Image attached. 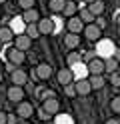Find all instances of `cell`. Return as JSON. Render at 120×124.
I'll list each match as a JSON object with an SVG mask.
<instances>
[{"mask_svg": "<svg viewBox=\"0 0 120 124\" xmlns=\"http://www.w3.org/2000/svg\"><path fill=\"white\" fill-rule=\"evenodd\" d=\"M42 112L48 114V116L60 114V102L56 100V96H54V98H48V100H44V102H42Z\"/></svg>", "mask_w": 120, "mask_h": 124, "instance_id": "cell-1", "label": "cell"}, {"mask_svg": "<svg viewBox=\"0 0 120 124\" xmlns=\"http://www.w3.org/2000/svg\"><path fill=\"white\" fill-rule=\"evenodd\" d=\"M6 98L10 100V102H16V104H20V102H24V88L22 86H12L6 90Z\"/></svg>", "mask_w": 120, "mask_h": 124, "instance_id": "cell-2", "label": "cell"}, {"mask_svg": "<svg viewBox=\"0 0 120 124\" xmlns=\"http://www.w3.org/2000/svg\"><path fill=\"white\" fill-rule=\"evenodd\" d=\"M6 58H8V64H14V66H20L24 60H26V56H24V52L22 50H18V48H10L6 52Z\"/></svg>", "mask_w": 120, "mask_h": 124, "instance_id": "cell-3", "label": "cell"}, {"mask_svg": "<svg viewBox=\"0 0 120 124\" xmlns=\"http://www.w3.org/2000/svg\"><path fill=\"white\" fill-rule=\"evenodd\" d=\"M84 22L78 18V14L76 16H72V18H68V22H66V28H68V32L70 34H78L80 36V32H84Z\"/></svg>", "mask_w": 120, "mask_h": 124, "instance_id": "cell-4", "label": "cell"}, {"mask_svg": "<svg viewBox=\"0 0 120 124\" xmlns=\"http://www.w3.org/2000/svg\"><path fill=\"white\" fill-rule=\"evenodd\" d=\"M36 26H38V32L40 34H52L56 30V24H54L52 18H40L36 22Z\"/></svg>", "mask_w": 120, "mask_h": 124, "instance_id": "cell-5", "label": "cell"}, {"mask_svg": "<svg viewBox=\"0 0 120 124\" xmlns=\"http://www.w3.org/2000/svg\"><path fill=\"white\" fill-rule=\"evenodd\" d=\"M84 36H86V40H90V42H98L100 36H102V30L96 24H86L84 26Z\"/></svg>", "mask_w": 120, "mask_h": 124, "instance_id": "cell-6", "label": "cell"}, {"mask_svg": "<svg viewBox=\"0 0 120 124\" xmlns=\"http://www.w3.org/2000/svg\"><path fill=\"white\" fill-rule=\"evenodd\" d=\"M10 76H12V84H14V86H24V84L28 82V72L22 70V68H16V70H12Z\"/></svg>", "mask_w": 120, "mask_h": 124, "instance_id": "cell-7", "label": "cell"}, {"mask_svg": "<svg viewBox=\"0 0 120 124\" xmlns=\"http://www.w3.org/2000/svg\"><path fill=\"white\" fill-rule=\"evenodd\" d=\"M88 74H92V76H100L104 72V60L102 58H92L90 62H88Z\"/></svg>", "mask_w": 120, "mask_h": 124, "instance_id": "cell-8", "label": "cell"}, {"mask_svg": "<svg viewBox=\"0 0 120 124\" xmlns=\"http://www.w3.org/2000/svg\"><path fill=\"white\" fill-rule=\"evenodd\" d=\"M52 66L50 64H46V62H40V64H36V76L40 80H50V76H52Z\"/></svg>", "mask_w": 120, "mask_h": 124, "instance_id": "cell-9", "label": "cell"}, {"mask_svg": "<svg viewBox=\"0 0 120 124\" xmlns=\"http://www.w3.org/2000/svg\"><path fill=\"white\" fill-rule=\"evenodd\" d=\"M30 46H32V40H30L26 34H18V36L14 38V48H18L22 52H28Z\"/></svg>", "mask_w": 120, "mask_h": 124, "instance_id": "cell-10", "label": "cell"}, {"mask_svg": "<svg viewBox=\"0 0 120 124\" xmlns=\"http://www.w3.org/2000/svg\"><path fill=\"white\" fill-rule=\"evenodd\" d=\"M76 96H88L92 92V86H90V80L84 78V80H76Z\"/></svg>", "mask_w": 120, "mask_h": 124, "instance_id": "cell-11", "label": "cell"}, {"mask_svg": "<svg viewBox=\"0 0 120 124\" xmlns=\"http://www.w3.org/2000/svg\"><path fill=\"white\" fill-rule=\"evenodd\" d=\"M32 114H34V108H32V104H28V102H20L18 108H16V116H20V118H24V120H28Z\"/></svg>", "mask_w": 120, "mask_h": 124, "instance_id": "cell-12", "label": "cell"}, {"mask_svg": "<svg viewBox=\"0 0 120 124\" xmlns=\"http://www.w3.org/2000/svg\"><path fill=\"white\" fill-rule=\"evenodd\" d=\"M112 52H114V44L110 40H98V54L100 56H112Z\"/></svg>", "mask_w": 120, "mask_h": 124, "instance_id": "cell-13", "label": "cell"}, {"mask_svg": "<svg viewBox=\"0 0 120 124\" xmlns=\"http://www.w3.org/2000/svg\"><path fill=\"white\" fill-rule=\"evenodd\" d=\"M72 80H74V74H72L70 68H62V70L58 72V84L68 86V84H72Z\"/></svg>", "mask_w": 120, "mask_h": 124, "instance_id": "cell-14", "label": "cell"}, {"mask_svg": "<svg viewBox=\"0 0 120 124\" xmlns=\"http://www.w3.org/2000/svg\"><path fill=\"white\" fill-rule=\"evenodd\" d=\"M22 20H24V24H36V22L40 20V14L36 8H30V10H24L22 14Z\"/></svg>", "mask_w": 120, "mask_h": 124, "instance_id": "cell-15", "label": "cell"}, {"mask_svg": "<svg viewBox=\"0 0 120 124\" xmlns=\"http://www.w3.org/2000/svg\"><path fill=\"white\" fill-rule=\"evenodd\" d=\"M104 8H106V4H104V0H96V2L88 4V10L92 12V16H94V18L102 16V14H104Z\"/></svg>", "mask_w": 120, "mask_h": 124, "instance_id": "cell-16", "label": "cell"}, {"mask_svg": "<svg viewBox=\"0 0 120 124\" xmlns=\"http://www.w3.org/2000/svg\"><path fill=\"white\" fill-rule=\"evenodd\" d=\"M118 66H120V62H118L116 58H112V56L104 60V72H108V74L118 72Z\"/></svg>", "mask_w": 120, "mask_h": 124, "instance_id": "cell-17", "label": "cell"}, {"mask_svg": "<svg viewBox=\"0 0 120 124\" xmlns=\"http://www.w3.org/2000/svg\"><path fill=\"white\" fill-rule=\"evenodd\" d=\"M64 44H66V48L76 50V48H78V44H80V36H78V34H70V32H68V36L64 38Z\"/></svg>", "mask_w": 120, "mask_h": 124, "instance_id": "cell-18", "label": "cell"}, {"mask_svg": "<svg viewBox=\"0 0 120 124\" xmlns=\"http://www.w3.org/2000/svg\"><path fill=\"white\" fill-rule=\"evenodd\" d=\"M64 6H66V0H50V2H48V8L54 14H62Z\"/></svg>", "mask_w": 120, "mask_h": 124, "instance_id": "cell-19", "label": "cell"}, {"mask_svg": "<svg viewBox=\"0 0 120 124\" xmlns=\"http://www.w3.org/2000/svg\"><path fill=\"white\" fill-rule=\"evenodd\" d=\"M78 18L82 20L84 24H94V20H96V18L92 16V12L88 10V8H80V10H78Z\"/></svg>", "mask_w": 120, "mask_h": 124, "instance_id": "cell-20", "label": "cell"}, {"mask_svg": "<svg viewBox=\"0 0 120 124\" xmlns=\"http://www.w3.org/2000/svg\"><path fill=\"white\" fill-rule=\"evenodd\" d=\"M14 40V32L8 26H2L0 28V42H12Z\"/></svg>", "mask_w": 120, "mask_h": 124, "instance_id": "cell-21", "label": "cell"}, {"mask_svg": "<svg viewBox=\"0 0 120 124\" xmlns=\"http://www.w3.org/2000/svg\"><path fill=\"white\" fill-rule=\"evenodd\" d=\"M90 86H92V90H100L104 84H106V80H104V76L100 74V76H90Z\"/></svg>", "mask_w": 120, "mask_h": 124, "instance_id": "cell-22", "label": "cell"}, {"mask_svg": "<svg viewBox=\"0 0 120 124\" xmlns=\"http://www.w3.org/2000/svg\"><path fill=\"white\" fill-rule=\"evenodd\" d=\"M24 28H26V24H24L22 16L12 20V26H10V30H12V32H16V34H22V32H24Z\"/></svg>", "mask_w": 120, "mask_h": 124, "instance_id": "cell-23", "label": "cell"}, {"mask_svg": "<svg viewBox=\"0 0 120 124\" xmlns=\"http://www.w3.org/2000/svg\"><path fill=\"white\" fill-rule=\"evenodd\" d=\"M70 70H72V74H74L78 80H84V78H86V74H88V68H84L82 64H76L74 68H70Z\"/></svg>", "mask_w": 120, "mask_h": 124, "instance_id": "cell-24", "label": "cell"}, {"mask_svg": "<svg viewBox=\"0 0 120 124\" xmlns=\"http://www.w3.org/2000/svg\"><path fill=\"white\" fill-rule=\"evenodd\" d=\"M76 12H78V6L74 2H66V6H64V10H62V14H64V16H68V18L76 16Z\"/></svg>", "mask_w": 120, "mask_h": 124, "instance_id": "cell-25", "label": "cell"}, {"mask_svg": "<svg viewBox=\"0 0 120 124\" xmlns=\"http://www.w3.org/2000/svg\"><path fill=\"white\" fill-rule=\"evenodd\" d=\"M66 64H68V68H74L76 64H80V54L78 52H70L68 58H66Z\"/></svg>", "mask_w": 120, "mask_h": 124, "instance_id": "cell-26", "label": "cell"}, {"mask_svg": "<svg viewBox=\"0 0 120 124\" xmlns=\"http://www.w3.org/2000/svg\"><path fill=\"white\" fill-rule=\"evenodd\" d=\"M26 36L30 38V40L38 38V36H40V32H38V26H36V24H26Z\"/></svg>", "mask_w": 120, "mask_h": 124, "instance_id": "cell-27", "label": "cell"}, {"mask_svg": "<svg viewBox=\"0 0 120 124\" xmlns=\"http://www.w3.org/2000/svg\"><path fill=\"white\" fill-rule=\"evenodd\" d=\"M110 110L114 114H120V96H114L110 100Z\"/></svg>", "mask_w": 120, "mask_h": 124, "instance_id": "cell-28", "label": "cell"}, {"mask_svg": "<svg viewBox=\"0 0 120 124\" xmlns=\"http://www.w3.org/2000/svg\"><path fill=\"white\" fill-rule=\"evenodd\" d=\"M34 4H36V0H18V6L22 10H30V8H34Z\"/></svg>", "mask_w": 120, "mask_h": 124, "instance_id": "cell-29", "label": "cell"}, {"mask_svg": "<svg viewBox=\"0 0 120 124\" xmlns=\"http://www.w3.org/2000/svg\"><path fill=\"white\" fill-rule=\"evenodd\" d=\"M56 124H72V118L68 114H56Z\"/></svg>", "mask_w": 120, "mask_h": 124, "instance_id": "cell-30", "label": "cell"}, {"mask_svg": "<svg viewBox=\"0 0 120 124\" xmlns=\"http://www.w3.org/2000/svg\"><path fill=\"white\" fill-rule=\"evenodd\" d=\"M64 94H66L68 98H74V96H76V86H74V84H68V86H64Z\"/></svg>", "mask_w": 120, "mask_h": 124, "instance_id": "cell-31", "label": "cell"}, {"mask_svg": "<svg viewBox=\"0 0 120 124\" xmlns=\"http://www.w3.org/2000/svg\"><path fill=\"white\" fill-rule=\"evenodd\" d=\"M38 98L44 102V100H48V98H54V92L52 90H40L38 92Z\"/></svg>", "mask_w": 120, "mask_h": 124, "instance_id": "cell-32", "label": "cell"}, {"mask_svg": "<svg viewBox=\"0 0 120 124\" xmlns=\"http://www.w3.org/2000/svg\"><path fill=\"white\" fill-rule=\"evenodd\" d=\"M110 82H112V86H114V88H120V74L118 72L110 74Z\"/></svg>", "mask_w": 120, "mask_h": 124, "instance_id": "cell-33", "label": "cell"}, {"mask_svg": "<svg viewBox=\"0 0 120 124\" xmlns=\"http://www.w3.org/2000/svg\"><path fill=\"white\" fill-rule=\"evenodd\" d=\"M94 24H96V26H98V28L102 30V28H106V24H108V22H106V20H104L102 16H98V18H96V20H94Z\"/></svg>", "mask_w": 120, "mask_h": 124, "instance_id": "cell-34", "label": "cell"}, {"mask_svg": "<svg viewBox=\"0 0 120 124\" xmlns=\"http://www.w3.org/2000/svg\"><path fill=\"white\" fill-rule=\"evenodd\" d=\"M6 124H16V116L14 114H8L6 116Z\"/></svg>", "mask_w": 120, "mask_h": 124, "instance_id": "cell-35", "label": "cell"}, {"mask_svg": "<svg viewBox=\"0 0 120 124\" xmlns=\"http://www.w3.org/2000/svg\"><path fill=\"white\" fill-rule=\"evenodd\" d=\"M6 112H2V110H0V124H6Z\"/></svg>", "mask_w": 120, "mask_h": 124, "instance_id": "cell-36", "label": "cell"}, {"mask_svg": "<svg viewBox=\"0 0 120 124\" xmlns=\"http://www.w3.org/2000/svg\"><path fill=\"white\" fill-rule=\"evenodd\" d=\"M104 124H120V120H118V118H108Z\"/></svg>", "mask_w": 120, "mask_h": 124, "instance_id": "cell-37", "label": "cell"}, {"mask_svg": "<svg viewBox=\"0 0 120 124\" xmlns=\"http://www.w3.org/2000/svg\"><path fill=\"white\" fill-rule=\"evenodd\" d=\"M28 60L30 62H36V54L34 52H28Z\"/></svg>", "mask_w": 120, "mask_h": 124, "instance_id": "cell-38", "label": "cell"}, {"mask_svg": "<svg viewBox=\"0 0 120 124\" xmlns=\"http://www.w3.org/2000/svg\"><path fill=\"white\" fill-rule=\"evenodd\" d=\"M116 24H118V26H120V12H118V14H116Z\"/></svg>", "mask_w": 120, "mask_h": 124, "instance_id": "cell-39", "label": "cell"}, {"mask_svg": "<svg viewBox=\"0 0 120 124\" xmlns=\"http://www.w3.org/2000/svg\"><path fill=\"white\" fill-rule=\"evenodd\" d=\"M84 2H86V4H92V2H96V0H84Z\"/></svg>", "mask_w": 120, "mask_h": 124, "instance_id": "cell-40", "label": "cell"}, {"mask_svg": "<svg viewBox=\"0 0 120 124\" xmlns=\"http://www.w3.org/2000/svg\"><path fill=\"white\" fill-rule=\"evenodd\" d=\"M0 82H2V72H0Z\"/></svg>", "mask_w": 120, "mask_h": 124, "instance_id": "cell-41", "label": "cell"}, {"mask_svg": "<svg viewBox=\"0 0 120 124\" xmlns=\"http://www.w3.org/2000/svg\"><path fill=\"white\" fill-rule=\"evenodd\" d=\"M4 2H6V0H0V4H4Z\"/></svg>", "mask_w": 120, "mask_h": 124, "instance_id": "cell-42", "label": "cell"}, {"mask_svg": "<svg viewBox=\"0 0 120 124\" xmlns=\"http://www.w3.org/2000/svg\"><path fill=\"white\" fill-rule=\"evenodd\" d=\"M118 74H120V66H118Z\"/></svg>", "mask_w": 120, "mask_h": 124, "instance_id": "cell-43", "label": "cell"}, {"mask_svg": "<svg viewBox=\"0 0 120 124\" xmlns=\"http://www.w3.org/2000/svg\"><path fill=\"white\" fill-rule=\"evenodd\" d=\"M0 48H2V42H0Z\"/></svg>", "mask_w": 120, "mask_h": 124, "instance_id": "cell-44", "label": "cell"}, {"mask_svg": "<svg viewBox=\"0 0 120 124\" xmlns=\"http://www.w3.org/2000/svg\"><path fill=\"white\" fill-rule=\"evenodd\" d=\"M118 90H120V88H118Z\"/></svg>", "mask_w": 120, "mask_h": 124, "instance_id": "cell-45", "label": "cell"}]
</instances>
